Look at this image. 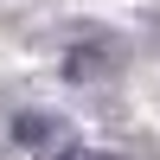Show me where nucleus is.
Segmentation results:
<instances>
[{
	"mask_svg": "<svg viewBox=\"0 0 160 160\" xmlns=\"http://www.w3.org/2000/svg\"><path fill=\"white\" fill-rule=\"evenodd\" d=\"M58 160H115V154H90V148H64Z\"/></svg>",
	"mask_w": 160,
	"mask_h": 160,
	"instance_id": "nucleus-3",
	"label": "nucleus"
},
{
	"mask_svg": "<svg viewBox=\"0 0 160 160\" xmlns=\"http://www.w3.org/2000/svg\"><path fill=\"white\" fill-rule=\"evenodd\" d=\"M58 128H64L58 115H38V109H32V115H19V122H13V141H26V148H51V141H58Z\"/></svg>",
	"mask_w": 160,
	"mask_h": 160,
	"instance_id": "nucleus-2",
	"label": "nucleus"
},
{
	"mask_svg": "<svg viewBox=\"0 0 160 160\" xmlns=\"http://www.w3.org/2000/svg\"><path fill=\"white\" fill-rule=\"evenodd\" d=\"M115 64H122V45H115V38H77V45L64 51V77H71V83H96Z\"/></svg>",
	"mask_w": 160,
	"mask_h": 160,
	"instance_id": "nucleus-1",
	"label": "nucleus"
}]
</instances>
